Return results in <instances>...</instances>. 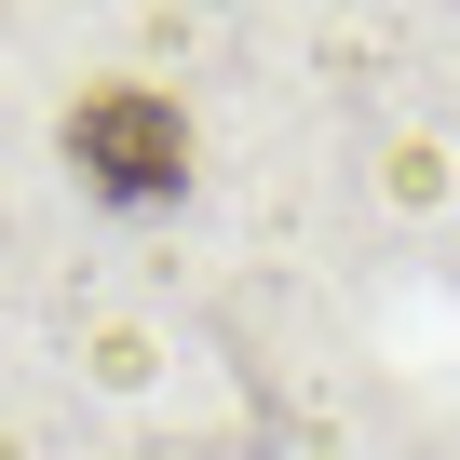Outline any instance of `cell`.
<instances>
[{"label":"cell","instance_id":"6da1fadb","mask_svg":"<svg viewBox=\"0 0 460 460\" xmlns=\"http://www.w3.org/2000/svg\"><path fill=\"white\" fill-rule=\"evenodd\" d=\"M55 149H68V176H82L95 203H122V217H149V203L190 190V109L149 95V82H82L68 122H55Z\"/></svg>","mask_w":460,"mask_h":460}]
</instances>
